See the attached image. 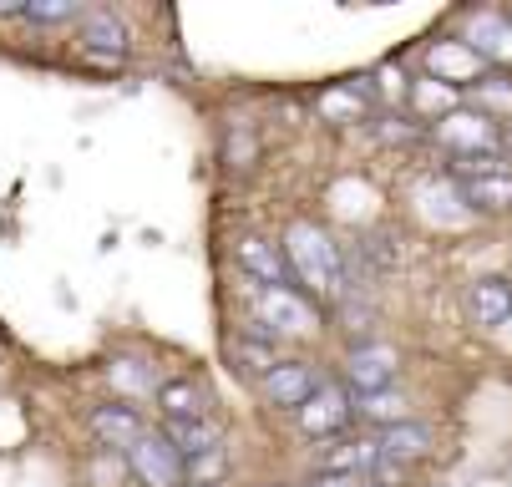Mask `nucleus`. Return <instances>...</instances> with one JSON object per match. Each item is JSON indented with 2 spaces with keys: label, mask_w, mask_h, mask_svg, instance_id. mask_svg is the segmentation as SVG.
I'll return each mask as SVG.
<instances>
[{
  "label": "nucleus",
  "mask_w": 512,
  "mask_h": 487,
  "mask_svg": "<svg viewBox=\"0 0 512 487\" xmlns=\"http://www.w3.org/2000/svg\"><path fill=\"white\" fill-rule=\"evenodd\" d=\"M218 472H224V447H213V452H203V457H188V477H193L198 487H213Z\"/></svg>",
  "instance_id": "412c9836"
},
{
  "label": "nucleus",
  "mask_w": 512,
  "mask_h": 487,
  "mask_svg": "<svg viewBox=\"0 0 512 487\" xmlns=\"http://www.w3.org/2000/svg\"><path fill=\"white\" fill-rule=\"evenodd\" d=\"M229 356L239 361V371H259V376H269L279 361H274V345H269V335H239L234 345H229Z\"/></svg>",
  "instance_id": "aec40b11"
},
{
  "label": "nucleus",
  "mask_w": 512,
  "mask_h": 487,
  "mask_svg": "<svg viewBox=\"0 0 512 487\" xmlns=\"http://www.w3.org/2000/svg\"><path fill=\"white\" fill-rule=\"evenodd\" d=\"M365 422H376L381 432L386 427H401V422H411L406 416V396L401 391H371V396H360V406H355Z\"/></svg>",
  "instance_id": "6ab92c4d"
},
{
  "label": "nucleus",
  "mask_w": 512,
  "mask_h": 487,
  "mask_svg": "<svg viewBox=\"0 0 512 487\" xmlns=\"http://www.w3.org/2000/svg\"><path fill=\"white\" fill-rule=\"evenodd\" d=\"M381 452H386L391 462L411 467L416 457H426V452H431V432H426L421 422H401V427H386V432H381Z\"/></svg>",
  "instance_id": "4468645a"
},
{
  "label": "nucleus",
  "mask_w": 512,
  "mask_h": 487,
  "mask_svg": "<svg viewBox=\"0 0 512 487\" xmlns=\"http://www.w3.org/2000/svg\"><path fill=\"white\" fill-rule=\"evenodd\" d=\"M254 330L259 335H315L320 330V310L289 285H264L254 290Z\"/></svg>",
  "instance_id": "f03ea898"
},
{
  "label": "nucleus",
  "mask_w": 512,
  "mask_h": 487,
  "mask_svg": "<svg viewBox=\"0 0 512 487\" xmlns=\"http://www.w3.org/2000/svg\"><path fill=\"white\" fill-rule=\"evenodd\" d=\"M284 264H289V274L305 285V290H315V295H335L340 290V249H335V239L320 229V224H310V219H295L284 229Z\"/></svg>",
  "instance_id": "f257e3e1"
},
{
  "label": "nucleus",
  "mask_w": 512,
  "mask_h": 487,
  "mask_svg": "<svg viewBox=\"0 0 512 487\" xmlns=\"http://www.w3.org/2000/svg\"><path fill=\"white\" fill-rule=\"evenodd\" d=\"M467 97L477 102L482 117H492V122H512V82H507V77H482L477 87H467Z\"/></svg>",
  "instance_id": "a211bd4d"
},
{
  "label": "nucleus",
  "mask_w": 512,
  "mask_h": 487,
  "mask_svg": "<svg viewBox=\"0 0 512 487\" xmlns=\"http://www.w3.org/2000/svg\"><path fill=\"white\" fill-rule=\"evenodd\" d=\"M482 56L467 46V41H436L431 51H426V72H431V82H442V87H477L482 82Z\"/></svg>",
  "instance_id": "39448f33"
},
{
  "label": "nucleus",
  "mask_w": 512,
  "mask_h": 487,
  "mask_svg": "<svg viewBox=\"0 0 512 487\" xmlns=\"http://www.w3.org/2000/svg\"><path fill=\"white\" fill-rule=\"evenodd\" d=\"M21 16L26 21H71L77 6H71V0H56V6H21Z\"/></svg>",
  "instance_id": "5701e85b"
},
{
  "label": "nucleus",
  "mask_w": 512,
  "mask_h": 487,
  "mask_svg": "<svg viewBox=\"0 0 512 487\" xmlns=\"http://www.w3.org/2000/svg\"><path fill=\"white\" fill-rule=\"evenodd\" d=\"M127 462H132V472L148 482V487H183V482H188V462H183V452L168 442V432H142V437L127 447Z\"/></svg>",
  "instance_id": "7ed1b4c3"
},
{
  "label": "nucleus",
  "mask_w": 512,
  "mask_h": 487,
  "mask_svg": "<svg viewBox=\"0 0 512 487\" xmlns=\"http://www.w3.org/2000/svg\"><path fill=\"white\" fill-rule=\"evenodd\" d=\"M467 310L477 325H502L512 315V280H477L467 290Z\"/></svg>",
  "instance_id": "9b49d317"
},
{
  "label": "nucleus",
  "mask_w": 512,
  "mask_h": 487,
  "mask_svg": "<svg viewBox=\"0 0 512 487\" xmlns=\"http://www.w3.org/2000/svg\"><path fill=\"white\" fill-rule=\"evenodd\" d=\"M436 137L452 148V158H467V153H497V143H502V127L492 122V117H482V112H442L436 117Z\"/></svg>",
  "instance_id": "20e7f679"
},
{
  "label": "nucleus",
  "mask_w": 512,
  "mask_h": 487,
  "mask_svg": "<svg viewBox=\"0 0 512 487\" xmlns=\"http://www.w3.org/2000/svg\"><path fill=\"white\" fill-rule=\"evenodd\" d=\"M345 376L360 396L371 391H391V376H396V351L391 345H355L350 361H345Z\"/></svg>",
  "instance_id": "6e6552de"
},
{
  "label": "nucleus",
  "mask_w": 512,
  "mask_h": 487,
  "mask_svg": "<svg viewBox=\"0 0 512 487\" xmlns=\"http://www.w3.org/2000/svg\"><path fill=\"white\" fill-rule=\"evenodd\" d=\"M92 432L107 447H132L142 437V416L132 406H102V411H92Z\"/></svg>",
  "instance_id": "ddd939ff"
},
{
  "label": "nucleus",
  "mask_w": 512,
  "mask_h": 487,
  "mask_svg": "<svg viewBox=\"0 0 512 487\" xmlns=\"http://www.w3.org/2000/svg\"><path fill=\"white\" fill-rule=\"evenodd\" d=\"M295 416H300V432H305V437H335V432H345V422L355 416V406H350V396H345L340 386H320Z\"/></svg>",
  "instance_id": "423d86ee"
},
{
  "label": "nucleus",
  "mask_w": 512,
  "mask_h": 487,
  "mask_svg": "<svg viewBox=\"0 0 512 487\" xmlns=\"http://www.w3.org/2000/svg\"><path fill=\"white\" fill-rule=\"evenodd\" d=\"M112 381H117V386H132V391H148V386H153V376L142 371L137 361H117V366H112Z\"/></svg>",
  "instance_id": "4be33fe9"
},
{
  "label": "nucleus",
  "mask_w": 512,
  "mask_h": 487,
  "mask_svg": "<svg viewBox=\"0 0 512 487\" xmlns=\"http://www.w3.org/2000/svg\"><path fill=\"white\" fill-rule=\"evenodd\" d=\"M320 107H325L330 117H355V112H360V97H355V87H350V92H330Z\"/></svg>",
  "instance_id": "b1692460"
},
{
  "label": "nucleus",
  "mask_w": 512,
  "mask_h": 487,
  "mask_svg": "<svg viewBox=\"0 0 512 487\" xmlns=\"http://www.w3.org/2000/svg\"><path fill=\"white\" fill-rule=\"evenodd\" d=\"M462 41H467L482 61L507 66V61H512V16H507V11H477V16H467Z\"/></svg>",
  "instance_id": "0eeeda50"
},
{
  "label": "nucleus",
  "mask_w": 512,
  "mask_h": 487,
  "mask_svg": "<svg viewBox=\"0 0 512 487\" xmlns=\"http://www.w3.org/2000/svg\"><path fill=\"white\" fill-rule=\"evenodd\" d=\"M168 442L183 452V462L203 457V452L218 447V422H213V416H198V422H168Z\"/></svg>",
  "instance_id": "2eb2a0df"
},
{
  "label": "nucleus",
  "mask_w": 512,
  "mask_h": 487,
  "mask_svg": "<svg viewBox=\"0 0 512 487\" xmlns=\"http://www.w3.org/2000/svg\"><path fill=\"white\" fill-rule=\"evenodd\" d=\"M259 386H264V396H269L274 406H295V411L320 391V381H315V366H310V361H279Z\"/></svg>",
  "instance_id": "1a4fd4ad"
},
{
  "label": "nucleus",
  "mask_w": 512,
  "mask_h": 487,
  "mask_svg": "<svg viewBox=\"0 0 512 487\" xmlns=\"http://www.w3.org/2000/svg\"><path fill=\"white\" fill-rule=\"evenodd\" d=\"M462 198H467L472 208H487V214H502V208H512V173L472 178V183H462Z\"/></svg>",
  "instance_id": "f3484780"
},
{
  "label": "nucleus",
  "mask_w": 512,
  "mask_h": 487,
  "mask_svg": "<svg viewBox=\"0 0 512 487\" xmlns=\"http://www.w3.org/2000/svg\"><path fill=\"white\" fill-rule=\"evenodd\" d=\"M310 487H360V477H340V472H320Z\"/></svg>",
  "instance_id": "393cba45"
},
{
  "label": "nucleus",
  "mask_w": 512,
  "mask_h": 487,
  "mask_svg": "<svg viewBox=\"0 0 512 487\" xmlns=\"http://www.w3.org/2000/svg\"><path fill=\"white\" fill-rule=\"evenodd\" d=\"M158 401H163V416L168 422H198V416H213L208 406V391L198 386V381H168V386H158Z\"/></svg>",
  "instance_id": "9d476101"
},
{
  "label": "nucleus",
  "mask_w": 512,
  "mask_h": 487,
  "mask_svg": "<svg viewBox=\"0 0 512 487\" xmlns=\"http://www.w3.org/2000/svg\"><path fill=\"white\" fill-rule=\"evenodd\" d=\"M82 41H87V51H97V56H122V51H127V31H122V21L107 16V11H92V16H87Z\"/></svg>",
  "instance_id": "dca6fc26"
},
{
  "label": "nucleus",
  "mask_w": 512,
  "mask_h": 487,
  "mask_svg": "<svg viewBox=\"0 0 512 487\" xmlns=\"http://www.w3.org/2000/svg\"><path fill=\"white\" fill-rule=\"evenodd\" d=\"M239 264L254 274L259 290H264V285H284V274H289L284 254H279L269 239H244V244H239Z\"/></svg>",
  "instance_id": "f8f14e48"
}]
</instances>
